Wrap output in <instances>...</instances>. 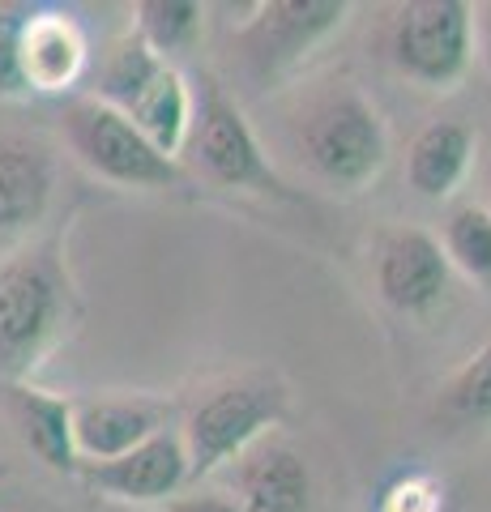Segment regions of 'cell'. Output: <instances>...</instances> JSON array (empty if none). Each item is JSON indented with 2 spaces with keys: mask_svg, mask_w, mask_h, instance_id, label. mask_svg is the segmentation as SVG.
<instances>
[{
  "mask_svg": "<svg viewBox=\"0 0 491 512\" xmlns=\"http://www.w3.org/2000/svg\"><path fill=\"white\" fill-rule=\"evenodd\" d=\"M432 414L449 436L491 431V338L436 389Z\"/></svg>",
  "mask_w": 491,
  "mask_h": 512,
  "instance_id": "17",
  "label": "cell"
},
{
  "mask_svg": "<svg viewBox=\"0 0 491 512\" xmlns=\"http://www.w3.org/2000/svg\"><path fill=\"white\" fill-rule=\"evenodd\" d=\"M389 60L423 90H453L474 60V9L466 0H410L393 18Z\"/></svg>",
  "mask_w": 491,
  "mask_h": 512,
  "instance_id": "6",
  "label": "cell"
},
{
  "mask_svg": "<svg viewBox=\"0 0 491 512\" xmlns=\"http://www.w3.org/2000/svg\"><path fill=\"white\" fill-rule=\"evenodd\" d=\"M453 269L440 252V239L423 227H385L372 248V282L385 308L402 316H427L449 295Z\"/></svg>",
  "mask_w": 491,
  "mask_h": 512,
  "instance_id": "8",
  "label": "cell"
},
{
  "mask_svg": "<svg viewBox=\"0 0 491 512\" xmlns=\"http://www.w3.org/2000/svg\"><path fill=\"white\" fill-rule=\"evenodd\" d=\"M133 13V30L167 64L176 56H188L205 35V5L197 0H141Z\"/></svg>",
  "mask_w": 491,
  "mask_h": 512,
  "instance_id": "19",
  "label": "cell"
},
{
  "mask_svg": "<svg viewBox=\"0 0 491 512\" xmlns=\"http://www.w3.org/2000/svg\"><path fill=\"white\" fill-rule=\"evenodd\" d=\"M184 150H193L201 175L218 188L257 192V197H274V201H299V192L282 180L278 167L269 163V154L261 150L244 107L214 77H205L201 90L193 94V133H188Z\"/></svg>",
  "mask_w": 491,
  "mask_h": 512,
  "instance_id": "5",
  "label": "cell"
},
{
  "mask_svg": "<svg viewBox=\"0 0 491 512\" xmlns=\"http://www.w3.org/2000/svg\"><path fill=\"white\" fill-rule=\"evenodd\" d=\"M282 414H287V384L269 372H248L214 384L188 410L180 431L188 457V483H201V478L227 470L244 448H252L278 427Z\"/></svg>",
  "mask_w": 491,
  "mask_h": 512,
  "instance_id": "3",
  "label": "cell"
},
{
  "mask_svg": "<svg viewBox=\"0 0 491 512\" xmlns=\"http://www.w3.org/2000/svg\"><path fill=\"white\" fill-rule=\"evenodd\" d=\"M163 512H244L240 504L231 500L227 491H210V487H197V491H180L163 504Z\"/></svg>",
  "mask_w": 491,
  "mask_h": 512,
  "instance_id": "23",
  "label": "cell"
},
{
  "mask_svg": "<svg viewBox=\"0 0 491 512\" xmlns=\"http://www.w3.org/2000/svg\"><path fill=\"white\" fill-rule=\"evenodd\" d=\"M346 18L351 0H269L257 9V18L235 26V47L257 82H274L299 60H308L329 35H338Z\"/></svg>",
  "mask_w": 491,
  "mask_h": 512,
  "instance_id": "7",
  "label": "cell"
},
{
  "mask_svg": "<svg viewBox=\"0 0 491 512\" xmlns=\"http://www.w3.org/2000/svg\"><path fill=\"white\" fill-rule=\"evenodd\" d=\"M9 393V414L18 423L22 440L30 444L47 470L56 474H77L82 461H77V444H73V402L60 393H47L39 384H5Z\"/></svg>",
  "mask_w": 491,
  "mask_h": 512,
  "instance_id": "15",
  "label": "cell"
},
{
  "mask_svg": "<svg viewBox=\"0 0 491 512\" xmlns=\"http://www.w3.org/2000/svg\"><path fill=\"white\" fill-rule=\"evenodd\" d=\"M376 512H440V483L432 474H402L380 491Z\"/></svg>",
  "mask_w": 491,
  "mask_h": 512,
  "instance_id": "21",
  "label": "cell"
},
{
  "mask_svg": "<svg viewBox=\"0 0 491 512\" xmlns=\"http://www.w3.org/2000/svg\"><path fill=\"white\" fill-rule=\"evenodd\" d=\"M295 150L329 188L359 192L389 163V128L376 103L351 82L312 94L295 120Z\"/></svg>",
  "mask_w": 491,
  "mask_h": 512,
  "instance_id": "2",
  "label": "cell"
},
{
  "mask_svg": "<svg viewBox=\"0 0 491 512\" xmlns=\"http://www.w3.org/2000/svg\"><path fill=\"white\" fill-rule=\"evenodd\" d=\"M124 116L146 133V141L158 154L180 158L188 146V133H193V90H188V77L176 64H163V73L141 90V99Z\"/></svg>",
  "mask_w": 491,
  "mask_h": 512,
  "instance_id": "16",
  "label": "cell"
},
{
  "mask_svg": "<svg viewBox=\"0 0 491 512\" xmlns=\"http://www.w3.org/2000/svg\"><path fill=\"white\" fill-rule=\"evenodd\" d=\"M18 56L30 94H60L86 73L90 47L69 13L60 9H26L18 30Z\"/></svg>",
  "mask_w": 491,
  "mask_h": 512,
  "instance_id": "12",
  "label": "cell"
},
{
  "mask_svg": "<svg viewBox=\"0 0 491 512\" xmlns=\"http://www.w3.org/2000/svg\"><path fill=\"white\" fill-rule=\"evenodd\" d=\"M440 252L462 278L491 286V210L470 201L453 205L440 222Z\"/></svg>",
  "mask_w": 491,
  "mask_h": 512,
  "instance_id": "20",
  "label": "cell"
},
{
  "mask_svg": "<svg viewBox=\"0 0 491 512\" xmlns=\"http://www.w3.org/2000/svg\"><path fill=\"white\" fill-rule=\"evenodd\" d=\"M56 158L43 141L0 137V252L26 244L52 210Z\"/></svg>",
  "mask_w": 491,
  "mask_h": 512,
  "instance_id": "11",
  "label": "cell"
},
{
  "mask_svg": "<svg viewBox=\"0 0 491 512\" xmlns=\"http://www.w3.org/2000/svg\"><path fill=\"white\" fill-rule=\"evenodd\" d=\"M26 9H5L0 13V99H26V77H22V56H18V30H22Z\"/></svg>",
  "mask_w": 491,
  "mask_h": 512,
  "instance_id": "22",
  "label": "cell"
},
{
  "mask_svg": "<svg viewBox=\"0 0 491 512\" xmlns=\"http://www.w3.org/2000/svg\"><path fill=\"white\" fill-rule=\"evenodd\" d=\"M163 56H154L146 39L137 35V30H129V35H120L112 47L103 52V64H99V94L94 99L116 107V111H129L141 90H146L158 73H163Z\"/></svg>",
  "mask_w": 491,
  "mask_h": 512,
  "instance_id": "18",
  "label": "cell"
},
{
  "mask_svg": "<svg viewBox=\"0 0 491 512\" xmlns=\"http://www.w3.org/2000/svg\"><path fill=\"white\" fill-rule=\"evenodd\" d=\"M167 431V406L150 397H82L73 402L77 461H112Z\"/></svg>",
  "mask_w": 491,
  "mask_h": 512,
  "instance_id": "13",
  "label": "cell"
},
{
  "mask_svg": "<svg viewBox=\"0 0 491 512\" xmlns=\"http://www.w3.org/2000/svg\"><path fill=\"white\" fill-rule=\"evenodd\" d=\"M77 295L65 261V235L0 252V380L26 384L30 372L65 342Z\"/></svg>",
  "mask_w": 491,
  "mask_h": 512,
  "instance_id": "1",
  "label": "cell"
},
{
  "mask_svg": "<svg viewBox=\"0 0 491 512\" xmlns=\"http://www.w3.org/2000/svg\"><path fill=\"white\" fill-rule=\"evenodd\" d=\"M479 30H483V56H487V64H491V5L483 9V26H479Z\"/></svg>",
  "mask_w": 491,
  "mask_h": 512,
  "instance_id": "24",
  "label": "cell"
},
{
  "mask_svg": "<svg viewBox=\"0 0 491 512\" xmlns=\"http://www.w3.org/2000/svg\"><path fill=\"white\" fill-rule=\"evenodd\" d=\"M82 478L90 491L124 508L167 504L171 495H180V487H188L184 440L180 431H158L112 461H82Z\"/></svg>",
  "mask_w": 491,
  "mask_h": 512,
  "instance_id": "9",
  "label": "cell"
},
{
  "mask_svg": "<svg viewBox=\"0 0 491 512\" xmlns=\"http://www.w3.org/2000/svg\"><path fill=\"white\" fill-rule=\"evenodd\" d=\"M227 495L244 512H312V470L278 431L261 436L227 466Z\"/></svg>",
  "mask_w": 491,
  "mask_h": 512,
  "instance_id": "10",
  "label": "cell"
},
{
  "mask_svg": "<svg viewBox=\"0 0 491 512\" xmlns=\"http://www.w3.org/2000/svg\"><path fill=\"white\" fill-rule=\"evenodd\" d=\"M60 137H65L69 154L90 175H99V180L116 188L154 192V188L184 184L180 158L158 154L124 111L107 107L99 99H69L60 107Z\"/></svg>",
  "mask_w": 491,
  "mask_h": 512,
  "instance_id": "4",
  "label": "cell"
},
{
  "mask_svg": "<svg viewBox=\"0 0 491 512\" xmlns=\"http://www.w3.org/2000/svg\"><path fill=\"white\" fill-rule=\"evenodd\" d=\"M474 128L462 120L423 124L406 150V184L423 201H449L474 163Z\"/></svg>",
  "mask_w": 491,
  "mask_h": 512,
  "instance_id": "14",
  "label": "cell"
}]
</instances>
